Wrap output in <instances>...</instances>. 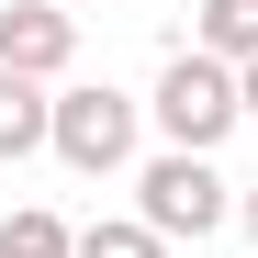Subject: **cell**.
I'll list each match as a JSON object with an SVG mask.
<instances>
[{
	"mask_svg": "<svg viewBox=\"0 0 258 258\" xmlns=\"http://www.w3.org/2000/svg\"><path fill=\"white\" fill-rule=\"evenodd\" d=\"M236 90H247V123H258V68H236Z\"/></svg>",
	"mask_w": 258,
	"mask_h": 258,
	"instance_id": "obj_9",
	"label": "cell"
},
{
	"mask_svg": "<svg viewBox=\"0 0 258 258\" xmlns=\"http://www.w3.org/2000/svg\"><path fill=\"white\" fill-rule=\"evenodd\" d=\"M56 12H68V0H56Z\"/></svg>",
	"mask_w": 258,
	"mask_h": 258,
	"instance_id": "obj_11",
	"label": "cell"
},
{
	"mask_svg": "<svg viewBox=\"0 0 258 258\" xmlns=\"http://www.w3.org/2000/svg\"><path fill=\"white\" fill-rule=\"evenodd\" d=\"M0 258H79V225H56L45 202H23V213H0Z\"/></svg>",
	"mask_w": 258,
	"mask_h": 258,
	"instance_id": "obj_7",
	"label": "cell"
},
{
	"mask_svg": "<svg viewBox=\"0 0 258 258\" xmlns=\"http://www.w3.org/2000/svg\"><path fill=\"white\" fill-rule=\"evenodd\" d=\"M146 112H157V135L180 146V157H213V146H225L236 123H247V90H236V68H225V56H202V45H180V56L157 68V90H146Z\"/></svg>",
	"mask_w": 258,
	"mask_h": 258,
	"instance_id": "obj_1",
	"label": "cell"
},
{
	"mask_svg": "<svg viewBox=\"0 0 258 258\" xmlns=\"http://www.w3.org/2000/svg\"><path fill=\"white\" fill-rule=\"evenodd\" d=\"M225 213H236V191L225 180H213V157H180V146H157L146 168H135V225H157V236H213V225H225Z\"/></svg>",
	"mask_w": 258,
	"mask_h": 258,
	"instance_id": "obj_2",
	"label": "cell"
},
{
	"mask_svg": "<svg viewBox=\"0 0 258 258\" xmlns=\"http://www.w3.org/2000/svg\"><path fill=\"white\" fill-rule=\"evenodd\" d=\"M34 146H56V90L0 68V168H12V157H34Z\"/></svg>",
	"mask_w": 258,
	"mask_h": 258,
	"instance_id": "obj_5",
	"label": "cell"
},
{
	"mask_svg": "<svg viewBox=\"0 0 258 258\" xmlns=\"http://www.w3.org/2000/svg\"><path fill=\"white\" fill-rule=\"evenodd\" d=\"M135 112L112 79H79V90H56V157L79 168V180H112V168H135Z\"/></svg>",
	"mask_w": 258,
	"mask_h": 258,
	"instance_id": "obj_3",
	"label": "cell"
},
{
	"mask_svg": "<svg viewBox=\"0 0 258 258\" xmlns=\"http://www.w3.org/2000/svg\"><path fill=\"white\" fill-rule=\"evenodd\" d=\"M79 56V12H56V0H12L0 12V68L12 79H68Z\"/></svg>",
	"mask_w": 258,
	"mask_h": 258,
	"instance_id": "obj_4",
	"label": "cell"
},
{
	"mask_svg": "<svg viewBox=\"0 0 258 258\" xmlns=\"http://www.w3.org/2000/svg\"><path fill=\"white\" fill-rule=\"evenodd\" d=\"M191 45L225 56V68H258V0H202V12H191Z\"/></svg>",
	"mask_w": 258,
	"mask_h": 258,
	"instance_id": "obj_6",
	"label": "cell"
},
{
	"mask_svg": "<svg viewBox=\"0 0 258 258\" xmlns=\"http://www.w3.org/2000/svg\"><path fill=\"white\" fill-rule=\"evenodd\" d=\"M79 258H168V236L135 225V213H112V225H79Z\"/></svg>",
	"mask_w": 258,
	"mask_h": 258,
	"instance_id": "obj_8",
	"label": "cell"
},
{
	"mask_svg": "<svg viewBox=\"0 0 258 258\" xmlns=\"http://www.w3.org/2000/svg\"><path fill=\"white\" fill-rule=\"evenodd\" d=\"M236 225H247V236H258V180H247V202H236Z\"/></svg>",
	"mask_w": 258,
	"mask_h": 258,
	"instance_id": "obj_10",
	"label": "cell"
}]
</instances>
